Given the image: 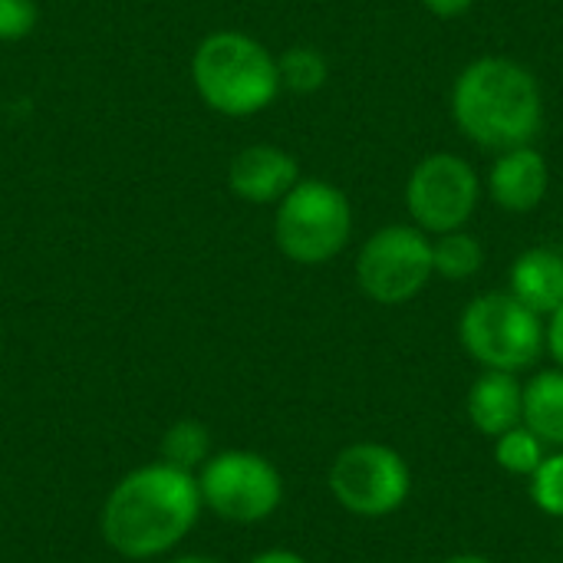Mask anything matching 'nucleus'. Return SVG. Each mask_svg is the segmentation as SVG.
I'll return each instance as SVG.
<instances>
[{
	"mask_svg": "<svg viewBox=\"0 0 563 563\" xmlns=\"http://www.w3.org/2000/svg\"><path fill=\"white\" fill-rule=\"evenodd\" d=\"M432 267L442 280L462 284L482 274L485 267V247L472 231H449L432 238Z\"/></svg>",
	"mask_w": 563,
	"mask_h": 563,
	"instance_id": "nucleus-15",
	"label": "nucleus"
},
{
	"mask_svg": "<svg viewBox=\"0 0 563 563\" xmlns=\"http://www.w3.org/2000/svg\"><path fill=\"white\" fill-rule=\"evenodd\" d=\"M459 340L482 369L525 373L548 353L544 317L528 310L508 290L478 294L459 320Z\"/></svg>",
	"mask_w": 563,
	"mask_h": 563,
	"instance_id": "nucleus-4",
	"label": "nucleus"
},
{
	"mask_svg": "<svg viewBox=\"0 0 563 563\" xmlns=\"http://www.w3.org/2000/svg\"><path fill=\"white\" fill-rule=\"evenodd\" d=\"M247 563H310L303 554L297 551H287V548H271V551H261L254 554Z\"/></svg>",
	"mask_w": 563,
	"mask_h": 563,
	"instance_id": "nucleus-23",
	"label": "nucleus"
},
{
	"mask_svg": "<svg viewBox=\"0 0 563 563\" xmlns=\"http://www.w3.org/2000/svg\"><path fill=\"white\" fill-rule=\"evenodd\" d=\"M482 201V178L468 158L455 152L426 155L406 181V208L419 231L429 238L462 231Z\"/></svg>",
	"mask_w": 563,
	"mask_h": 563,
	"instance_id": "nucleus-9",
	"label": "nucleus"
},
{
	"mask_svg": "<svg viewBox=\"0 0 563 563\" xmlns=\"http://www.w3.org/2000/svg\"><path fill=\"white\" fill-rule=\"evenodd\" d=\"M432 277V238L416 224H386L373 231L356 254V284L383 307L416 300Z\"/></svg>",
	"mask_w": 563,
	"mask_h": 563,
	"instance_id": "nucleus-8",
	"label": "nucleus"
},
{
	"mask_svg": "<svg viewBox=\"0 0 563 563\" xmlns=\"http://www.w3.org/2000/svg\"><path fill=\"white\" fill-rule=\"evenodd\" d=\"M191 79L205 106L231 119L257 115L280 96L277 56L238 30H218L198 43Z\"/></svg>",
	"mask_w": 563,
	"mask_h": 563,
	"instance_id": "nucleus-3",
	"label": "nucleus"
},
{
	"mask_svg": "<svg viewBox=\"0 0 563 563\" xmlns=\"http://www.w3.org/2000/svg\"><path fill=\"white\" fill-rule=\"evenodd\" d=\"M201 511L195 472L148 462L112 485L99 511V534L125 561H155L195 531Z\"/></svg>",
	"mask_w": 563,
	"mask_h": 563,
	"instance_id": "nucleus-1",
	"label": "nucleus"
},
{
	"mask_svg": "<svg viewBox=\"0 0 563 563\" xmlns=\"http://www.w3.org/2000/svg\"><path fill=\"white\" fill-rule=\"evenodd\" d=\"M488 198L505 214H531L544 205L551 191V168L548 158L534 145H518L498 152L488 168Z\"/></svg>",
	"mask_w": 563,
	"mask_h": 563,
	"instance_id": "nucleus-10",
	"label": "nucleus"
},
{
	"mask_svg": "<svg viewBox=\"0 0 563 563\" xmlns=\"http://www.w3.org/2000/svg\"><path fill=\"white\" fill-rule=\"evenodd\" d=\"M277 69H280V89H290V92H317L330 76L327 56L313 46L284 49L277 56Z\"/></svg>",
	"mask_w": 563,
	"mask_h": 563,
	"instance_id": "nucleus-18",
	"label": "nucleus"
},
{
	"mask_svg": "<svg viewBox=\"0 0 563 563\" xmlns=\"http://www.w3.org/2000/svg\"><path fill=\"white\" fill-rule=\"evenodd\" d=\"M508 294L518 297L538 317H551L563 307V254L558 247H528L508 271Z\"/></svg>",
	"mask_w": 563,
	"mask_h": 563,
	"instance_id": "nucleus-13",
	"label": "nucleus"
},
{
	"mask_svg": "<svg viewBox=\"0 0 563 563\" xmlns=\"http://www.w3.org/2000/svg\"><path fill=\"white\" fill-rule=\"evenodd\" d=\"M521 409H525V383L518 379V373H501V369H482L465 399L468 422L488 439H498L508 429L521 426Z\"/></svg>",
	"mask_w": 563,
	"mask_h": 563,
	"instance_id": "nucleus-12",
	"label": "nucleus"
},
{
	"mask_svg": "<svg viewBox=\"0 0 563 563\" xmlns=\"http://www.w3.org/2000/svg\"><path fill=\"white\" fill-rule=\"evenodd\" d=\"M561 548H563V534H561Z\"/></svg>",
	"mask_w": 563,
	"mask_h": 563,
	"instance_id": "nucleus-26",
	"label": "nucleus"
},
{
	"mask_svg": "<svg viewBox=\"0 0 563 563\" xmlns=\"http://www.w3.org/2000/svg\"><path fill=\"white\" fill-rule=\"evenodd\" d=\"M528 495L534 508H541L548 518L563 521V449H554L544 455L538 472L528 478Z\"/></svg>",
	"mask_w": 563,
	"mask_h": 563,
	"instance_id": "nucleus-19",
	"label": "nucleus"
},
{
	"mask_svg": "<svg viewBox=\"0 0 563 563\" xmlns=\"http://www.w3.org/2000/svg\"><path fill=\"white\" fill-rule=\"evenodd\" d=\"M452 122L485 148L508 152L534 145L544 125V92L538 76L511 56H478L452 82Z\"/></svg>",
	"mask_w": 563,
	"mask_h": 563,
	"instance_id": "nucleus-2",
	"label": "nucleus"
},
{
	"mask_svg": "<svg viewBox=\"0 0 563 563\" xmlns=\"http://www.w3.org/2000/svg\"><path fill=\"white\" fill-rule=\"evenodd\" d=\"M36 3L33 0H0V43H13L33 33L36 26Z\"/></svg>",
	"mask_w": 563,
	"mask_h": 563,
	"instance_id": "nucleus-20",
	"label": "nucleus"
},
{
	"mask_svg": "<svg viewBox=\"0 0 563 563\" xmlns=\"http://www.w3.org/2000/svg\"><path fill=\"white\" fill-rule=\"evenodd\" d=\"M445 563H495L492 558H485V554H455V558H449Z\"/></svg>",
	"mask_w": 563,
	"mask_h": 563,
	"instance_id": "nucleus-24",
	"label": "nucleus"
},
{
	"mask_svg": "<svg viewBox=\"0 0 563 563\" xmlns=\"http://www.w3.org/2000/svg\"><path fill=\"white\" fill-rule=\"evenodd\" d=\"M211 455V429L198 419H178L175 426H168L158 445V462L185 472H198Z\"/></svg>",
	"mask_w": 563,
	"mask_h": 563,
	"instance_id": "nucleus-16",
	"label": "nucleus"
},
{
	"mask_svg": "<svg viewBox=\"0 0 563 563\" xmlns=\"http://www.w3.org/2000/svg\"><path fill=\"white\" fill-rule=\"evenodd\" d=\"M353 238L350 198L323 178H300L274 214V241L280 254L303 267H320L343 254Z\"/></svg>",
	"mask_w": 563,
	"mask_h": 563,
	"instance_id": "nucleus-5",
	"label": "nucleus"
},
{
	"mask_svg": "<svg viewBox=\"0 0 563 563\" xmlns=\"http://www.w3.org/2000/svg\"><path fill=\"white\" fill-rule=\"evenodd\" d=\"M333 501L366 521L396 515L412 495L409 462L383 442H353L346 445L327 475Z\"/></svg>",
	"mask_w": 563,
	"mask_h": 563,
	"instance_id": "nucleus-7",
	"label": "nucleus"
},
{
	"mask_svg": "<svg viewBox=\"0 0 563 563\" xmlns=\"http://www.w3.org/2000/svg\"><path fill=\"white\" fill-rule=\"evenodd\" d=\"M544 455H548V445L528 426H515L495 439V462L501 472L515 478H531L538 465L544 462Z\"/></svg>",
	"mask_w": 563,
	"mask_h": 563,
	"instance_id": "nucleus-17",
	"label": "nucleus"
},
{
	"mask_svg": "<svg viewBox=\"0 0 563 563\" xmlns=\"http://www.w3.org/2000/svg\"><path fill=\"white\" fill-rule=\"evenodd\" d=\"M300 181L297 158L280 145H247L228 168V185L251 205H277Z\"/></svg>",
	"mask_w": 563,
	"mask_h": 563,
	"instance_id": "nucleus-11",
	"label": "nucleus"
},
{
	"mask_svg": "<svg viewBox=\"0 0 563 563\" xmlns=\"http://www.w3.org/2000/svg\"><path fill=\"white\" fill-rule=\"evenodd\" d=\"M165 563H221V561L205 558V554H181V558H172V561H165Z\"/></svg>",
	"mask_w": 563,
	"mask_h": 563,
	"instance_id": "nucleus-25",
	"label": "nucleus"
},
{
	"mask_svg": "<svg viewBox=\"0 0 563 563\" xmlns=\"http://www.w3.org/2000/svg\"><path fill=\"white\" fill-rule=\"evenodd\" d=\"M195 475L201 505L228 525H261L284 501V475L251 449L214 452Z\"/></svg>",
	"mask_w": 563,
	"mask_h": 563,
	"instance_id": "nucleus-6",
	"label": "nucleus"
},
{
	"mask_svg": "<svg viewBox=\"0 0 563 563\" xmlns=\"http://www.w3.org/2000/svg\"><path fill=\"white\" fill-rule=\"evenodd\" d=\"M544 340H548V353H551L554 366L563 369V307L544 320Z\"/></svg>",
	"mask_w": 563,
	"mask_h": 563,
	"instance_id": "nucleus-21",
	"label": "nucleus"
},
{
	"mask_svg": "<svg viewBox=\"0 0 563 563\" xmlns=\"http://www.w3.org/2000/svg\"><path fill=\"white\" fill-rule=\"evenodd\" d=\"M521 426H528L548 449H563V369H541L525 383Z\"/></svg>",
	"mask_w": 563,
	"mask_h": 563,
	"instance_id": "nucleus-14",
	"label": "nucleus"
},
{
	"mask_svg": "<svg viewBox=\"0 0 563 563\" xmlns=\"http://www.w3.org/2000/svg\"><path fill=\"white\" fill-rule=\"evenodd\" d=\"M472 3H475V0H422V7H426L432 16H439V20H455V16H462V13H468Z\"/></svg>",
	"mask_w": 563,
	"mask_h": 563,
	"instance_id": "nucleus-22",
	"label": "nucleus"
}]
</instances>
